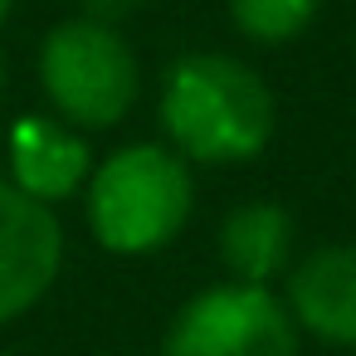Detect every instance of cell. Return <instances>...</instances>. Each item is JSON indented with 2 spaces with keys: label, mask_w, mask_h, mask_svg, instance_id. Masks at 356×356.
<instances>
[{
  "label": "cell",
  "mask_w": 356,
  "mask_h": 356,
  "mask_svg": "<svg viewBox=\"0 0 356 356\" xmlns=\"http://www.w3.org/2000/svg\"><path fill=\"white\" fill-rule=\"evenodd\" d=\"M10 186H20L25 195H35L40 205H64L74 195H83L88 171H93V147L88 132L44 118V113H25L10 122Z\"/></svg>",
  "instance_id": "obj_7"
},
{
  "label": "cell",
  "mask_w": 356,
  "mask_h": 356,
  "mask_svg": "<svg viewBox=\"0 0 356 356\" xmlns=\"http://www.w3.org/2000/svg\"><path fill=\"white\" fill-rule=\"evenodd\" d=\"M298 346L302 332L283 293L239 278L191 293L161 332V356H298Z\"/></svg>",
  "instance_id": "obj_4"
},
{
  "label": "cell",
  "mask_w": 356,
  "mask_h": 356,
  "mask_svg": "<svg viewBox=\"0 0 356 356\" xmlns=\"http://www.w3.org/2000/svg\"><path fill=\"white\" fill-rule=\"evenodd\" d=\"M156 118L166 147H176L191 166H244L268 152L278 103L264 74L239 54L195 49L166 69Z\"/></svg>",
  "instance_id": "obj_1"
},
{
  "label": "cell",
  "mask_w": 356,
  "mask_h": 356,
  "mask_svg": "<svg viewBox=\"0 0 356 356\" xmlns=\"http://www.w3.org/2000/svg\"><path fill=\"white\" fill-rule=\"evenodd\" d=\"M293 327L322 346H356V244H322L283 273Z\"/></svg>",
  "instance_id": "obj_6"
},
{
  "label": "cell",
  "mask_w": 356,
  "mask_h": 356,
  "mask_svg": "<svg viewBox=\"0 0 356 356\" xmlns=\"http://www.w3.org/2000/svg\"><path fill=\"white\" fill-rule=\"evenodd\" d=\"M0 356H30V351H0Z\"/></svg>",
  "instance_id": "obj_12"
},
{
  "label": "cell",
  "mask_w": 356,
  "mask_h": 356,
  "mask_svg": "<svg viewBox=\"0 0 356 356\" xmlns=\"http://www.w3.org/2000/svg\"><path fill=\"white\" fill-rule=\"evenodd\" d=\"M0 88H6V64H0Z\"/></svg>",
  "instance_id": "obj_13"
},
{
  "label": "cell",
  "mask_w": 356,
  "mask_h": 356,
  "mask_svg": "<svg viewBox=\"0 0 356 356\" xmlns=\"http://www.w3.org/2000/svg\"><path fill=\"white\" fill-rule=\"evenodd\" d=\"M195 210V171L166 142H127L93 161L83 186V220L98 249L147 259L181 239Z\"/></svg>",
  "instance_id": "obj_2"
},
{
  "label": "cell",
  "mask_w": 356,
  "mask_h": 356,
  "mask_svg": "<svg viewBox=\"0 0 356 356\" xmlns=\"http://www.w3.org/2000/svg\"><path fill=\"white\" fill-rule=\"evenodd\" d=\"M225 10H229L234 35H244L249 44L278 49V44L302 40L317 25L322 0H225Z\"/></svg>",
  "instance_id": "obj_9"
},
{
  "label": "cell",
  "mask_w": 356,
  "mask_h": 356,
  "mask_svg": "<svg viewBox=\"0 0 356 356\" xmlns=\"http://www.w3.org/2000/svg\"><path fill=\"white\" fill-rule=\"evenodd\" d=\"M64 268V225L54 205H40L0 176V327L35 312Z\"/></svg>",
  "instance_id": "obj_5"
},
{
  "label": "cell",
  "mask_w": 356,
  "mask_h": 356,
  "mask_svg": "<svg viewBox=\"0 0 356 356\" xmlns=\"http://www.w3.org/2000/svg\"><path fill=\"white\" fill-rule=\"evenodd\" d=\"M35 79L49 113L79 132H113L142 98L137 49L118 25L74 15L59 20L35 54Z\"/></svg>",
  "instance_id": "obj_3"
},
{
  "label": "cell",
  "mask_w": 356,
  "mask_h": 356,
  "mask_svg": "<svg viewBox=\"0 0 356 356\" xmlns=\"http://www.w3.org/2000/svg\"><path fill=\"white\" fill-rule=\"evenodd\" d=\"M10 10H15V0H0V25L10 20Z\"/></svg>",
  "instance_id": "obj_11"
},
{
  "label": "cell",
  "mask_w": 356,
  "mask_h": 356,
  "mask_svg": "<svg viewBox=\"0 0 356 356\" xmlns=\"http://www.w3.org/2000/svg\"><path fill=\"white\" fill-rule=\"evenodd\" d=\"M132 10H142V0H83V15L103 25H122Z\"/></svg>",
  "instance_id": "obj_10"
},
{
  "label": "cell",
  "mask_w": 356,
  "mask_h": 356,
  "mask_svg": "<svg viewBox=\"0 0 356 356\" xmlns=\"http://www.w3.org/2000/svg\"><path fill=\"white\" fill-rule=\"evenodd\" d=\"M293 215L278 200H244L220 225V264L239 283H278L293 268Z\"/></svg>",
  "instance_id": "obj_8"
}]
</instances>
